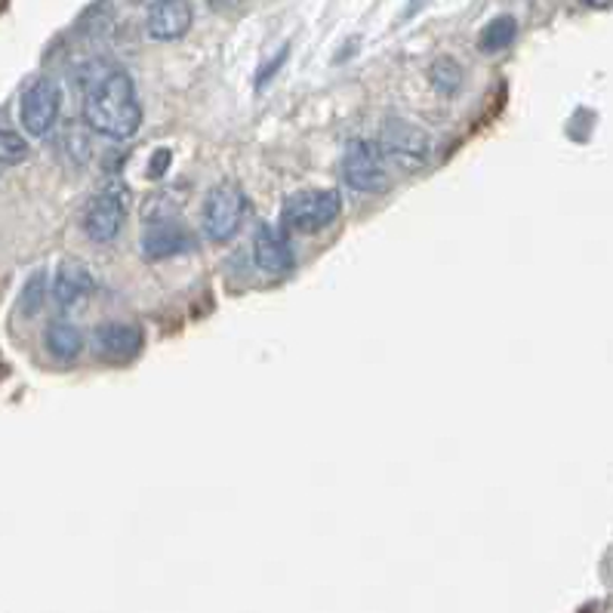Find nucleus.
Here are the masks:
<instances>
[{
  "label": "nucleus",
  "mask_w": 613,
  "mask_h": 613,
  "mask_svg": "<svg viewBox=\"0 0 613 613\" xmlns=\"http://www.w3.org/2000/svg\"><path fill=\"white\" fill-rule=\"evenodd\" d=\"M84 120L108 139H130L142 123L137 84L127 71L105 69L86 81Z\"/></svg>",
  "instance_id": "1"
},
{
  "label": "nucleus",
  "mask_w": 613,
  "mask_h": 613,
  "mask_svg": "<svg viewBox=\"0 0 613 613\" xmlns=\"http://www.w3.org/2000/svg\"><path fill=\"white\" fill-rule=\"evenodd\" d=\"M342 198L333 188H308L284 201V222L296 232H321L340 220Z\"/></svg>",
  "instance_id": "2"
},
{
  "label": "nucleus",
  "mask_w": 613,
  "mask_h": 613,
  "mask_svg": "<svg viewBox=\"0 0 613 613\" xmlns=\"http://www.w3.org/2000/svg\"><path fill=\"white\" fill-rule=\"evenodd\" d=\"M127 207H130L127 188L120 186V182L96 191L84 210L86 238L93 240V244H111L120 235L123 222H127Z\"/></svg>",
  "instance_id": "3"
},
{
  "label": "nucleus",
  "mask_w": 613,
  "mask_h": 613,
  "mask_svg": "<svg viewBox=\"0 0 613 613\" xmlns=\"http://www.w3.org/2000/svg\"><path fill=\"white\" fill-rule=\"evenodd\" d=\"M247 198L235 182H220L207 194L204 204V232L210 240H228L244 222Z\"/></svg>",
  "instance_id": "4"
},
{
  "label": "nucleus",
  "mask_w": 613,
  "mask_h": 613,
  "mask_svg": "<svg viewBox=\"0 0 613 613\" xmlns=\"http://www.w3.org/2000/svg\"><path fill=\"white\" fill-rule=\"evenodd\" d=\"M428 149H432V142H428L426 133L408 120H389L382 127L379 154L389 157L398 167H404V170H420L428 161Z\"/></svg>",
  "instance_id": "5"
},
{
  "label": "nucleus",
  "mask_w": 613,
  "mask_h": 613,
  "mask_svg": "<svg viewBox=\"0 0 613 613\" xmlns=\"http://www.w3.org/2000/svg\"><path fill=\"white\" fill-rule=\"evenodd\" d=\"M59 108H62L59 86L47 78H40L25 90L22 105H19V120H22L28 137H47L59 120Z\"/></svg>",
  "instance_id": "6"
},
{
  "label": "nucleus",
  "mask_w": 613,
  "mask_h": 613,
  "mask_svg": "<svg viewBox=\"0 0 613 613\" xmlns=\"http://www.w3.org/2000/svg\"><path fill=\"white\" fill-rule=\"evenodd\" d=\"M342 179L345 186L355 191H376L386 186V167H382V154L376 145L355 139L345 145L342 152Z\"/></svg>",
  "instance_id": "7"
},
{
  "label": "nucleus",
  "mask_w": 613,
  "mask_h": 613,
  "mask_svg": "<svg viewBox=\"0 0 613 613\" xmlns=\"http://www.w3.org/2000/svg\"><path fill=\"white\" fill-rule=\"evenodd\" d=\"M93 349L105 361H130L142 349V330L137 325H99L93 330Z\"/></svg>",
  "instance_id": "8"
},
{
  "label": "nucleus",
  "mask_w": 613,
  "mask_h": 613,
  "mask_svg": "<svg viewBox=\"0 0 613 613\" xmlns=\"http://www.w3.org/2000/svg\"><path fill=\"white\" fill-rule=\"evenodd\" d=\"M191 25V7L170 0V3H149L145 7V32L152 40H176Z\"/></svg>",
  "instance_id": "9"
},
{
  "label": "nucleus",
  "mask_w": 613,
  "mask_h": 613,
  "mask_svg": "<svg viewBox=\"0 0 613 613\" xmlns=\"http://www.w3.org/2000/svg\"><path fill=\"white\" fill-rule=\"evenodd\" d=\"M96 290V278L86 269L84 262L78 259H66L56 272V281H52V299L62 308L78 306L81 299H86L90 293Z\"/></svg>",
  "instance_id": "10"
},
{
  "label": "nucleus",
  "mask_w": 613,
  "mask_h": 613,
  "mask_svg": "<svg viewBox=\"0 0 613 613\" xmlns=\"http://www.w3.org/2000/svg\"><path fill=\"white\" fill-rule=\"evenodd\" d=\"M191 250V235L179 222L161 220L154 225H145L142 232V256L145 259H167V256Z\"/></svg>",
  "instance_id": "11"
},
{
  "label": "nucleus",
  "mask_w": 613,
  "mask_h": 613,
  "mask_svg": "<svg viewBox=\"0 0 613 613\" xmlns=\"http://www.w3.org/2000/svg\"><path fill=\"white\" fill-rule=\"evenodd\" d=\"M256 262L259 269L272 278H281L293 269V250H290L287 238L274 228V225H262L259 235H256Z\"/></svg>",
  "instance_id": "12"
},
{
  "label": "nucleus",
  "mask_w": 613,
  "mask_h": 613,
  "mask_svg": "<svg viewBox=\"0 0 613 613\" xmlns=\"http://www.w3.org/2000/svg\"><path fill=\"white\" fill-rule=\"evenodd\" d=\"M44 342H47V352L59 361H74L81 355V349H84L81 330L69 325V321H52L47 327V333H44Z\"/></svg>",
  "instance_id": "13"
},
{
  "label": "nucleus",
  "mask_w": 613,
  "mask_h": 613,
  "mask_svg": "<svg viewBox=\"0 0 613 613\" xmlns=\"http://www.w3.org/2000/svg\"><path fill=\"white\" fill-rule=\"evenodd\" d=\"M515 37H518V22L511 16H499L494 19L481 37H478V47L481 52H487V56H494V52H503L509 50L511 44H515Z\"/></svg>",
  "instance_id": "14"
},
{
  "label": "nucleus",
  "mask_w": 613,
  "mask_h": 613,
  "mask_svg": "<svg viewBox=\"0 0 613 613\" xmlns=\"http://www.w3.org/2000/svg\"><path fill=\"white\" fill-rule=\"evenodd\" d=\"M428 78H432V84L438 86L441 93H457L462 84V69L457 59H450V56H444V59H438L435 66H432V71H428Z\"/></svg>",
  "instance_id": "15"
},
{
  "label": "nucleus",
  "mask_w": 613,
  "mask_h": 613,
  "mask_svg": "<svg viewBox=\"0 0 613 613\" xmlns=\"http://www.w3.org/2000/svg\"><path fill=\"white\" fill-rule=\"evenodd\" d=\"M25 157H28V142L13 130H0V164H19Z\"/></svg>",
  "instance_id": "16"
},
{
  "label": "nucleus",
  "mask_w": 613,
  "mask_h": 613,
  "mask_svg": "<svg viewBox=\"0 0 613 613\" xmlns=\"http://www.w3.org/2000/svg\"><path fill=\"white\" fill-rule=\"evenodd\" d=\"M40 303H44V272H35L32 281L22 290V308H25V315H35Z\"/></svg>",
  "instance_id": "17"
},
{
  "label": "nucleus",
  "mask_w": 613,
  "mask_h": 613,
  "mask_svg": "<svg viewBox=\"0 0 613 613\" xmlns=\"http://www.w3.org/2000/svg\"><path fill=\"white\" fill-rule=\"evenodd\" d=\"M170 167V152H157V157H152V167H149V176L152 179H161Z\"/></svg>",
  "instance_id": "18"
}]
</instances>
